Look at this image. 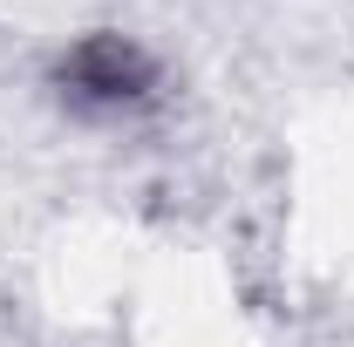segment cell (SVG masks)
Wrapping results in <instances>:
<instances>
[{
	"instance_id": "cell-1",
	"label": "cell",
	"mask_w": 354,
	"mask_h": 347,
	"mask_svg": "<svg viewBox=\"0 0 354 347\" xmlns=\"http://www.w3.org/2000/svg\"><path fill=\"white\" fill-rule=\"evenodd\" d=\"M68 82H75L82 102H136L150 88V62L123 35H95L68 55Z\"/></svg>"
}]
</instances>
